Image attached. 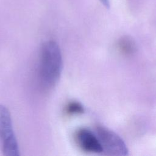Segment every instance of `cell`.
Segmentation results:
<instances>
[{
    "mask_svg": "<svg viewBox=\"0 0 156 156\" xmlns=\"http://www.w3.org/2000/svg\"><path fill=\"white\" fill-rule=\"evenodd\" d=\"M62 68V57L58 44L53 41L44 43L40 52L38 75L45 88L53 87L58 82Z\"/></svg>",
    "mask_w": 156,
    "mask_h": 156,
    "instance_id": "obj_1",
    "label": "cell"
},
{
    "mask_svg": "<svg viewBox=\"0 0 156 156\" xmlns=\"http://www.w3.org/2000/svg\"><path fill=\"white\" fill-rule=\"evenodd\" d=\"M0 146L4 155H20L10 112L8 108L2 104H0Z\"/></svg>",
    "mask_w": 156,
    "mask_h": 156,
    "instance_id": "obj_2",
    "label": "cell"
},
{
    "mask_svg": "<svg viewBox=\"0 0 156 156\" xmlns=\"http://www.w3.org/2000/svg\"><path fill=\"white\" fill-rule=\"evenodd\" d=\"M96 134L103 151H105L111 155H126L127 154L128 149L126 144L114 132L105 127L98 126Z\"/></svg>",
    "mask_w": 156,
    "mask_h": 156,
    "instance_id": "obj_3",
    "label": "cell"
},
{
    "mask_svg": "<svg viewBox=\"0 0 156 156\" xmlns=\"http://www.w3.org/2000/svg\"><path fill=\"white\" fill-rule=\"evenodd\" d=\"M76 140L85 151L94 153L103 152L102 145L96 135L86 129H81L76 133Z\"/></svg>",
    "mask_w": 156,
    "mask_h": 156,
    "instance_id": "obj_4",
    "label": "cell"
},
{
    "mask_svg": "<svg viewBox=\"0 0 156 156\" xmlns=\"http://www.w3.org/2000/svg\"><path fill=\"white\" fill-rule=\"evenodd\" d=\"M117 48L119 51L126 56H131L136 50V43L133 39L129 36L121 37L117 42Z\"/></svg>",
    "mask_w": 156,
    "mask_h": 156,
    "instance_id": "obj_5",
    "label": "cell"
},
{
    "mask_svg": "<svg viewBox=\"0 0 156 156\" xmlns=\"http://www.w3.org/2000/svg\"><path fill=\"white\" fill-rule=\"evenodd\" d=\"M65 111L69 115L80 114L84 112V108L79 102H71L66 105Z\"/></svg>",
    "mask_w": 156,
    "mask_h": 156,
    "instance_id": "obj_6",
    "label": "cell"
},
{
    "mask_svg": "<svg viewBox=\"0 0 156 156\" xmlns=\"http://www.w3.org/2000/svg\"><path fill=\"white\" fill-rule=\"evenodd\" d=\"M99 1L107 9L110 8V0H99Z\"/></svg>",
    "mask_w": 156,
    "mask_h": 156,
    "instance_id": "obj_7",
    "label": "cell"
}]
</instances>
